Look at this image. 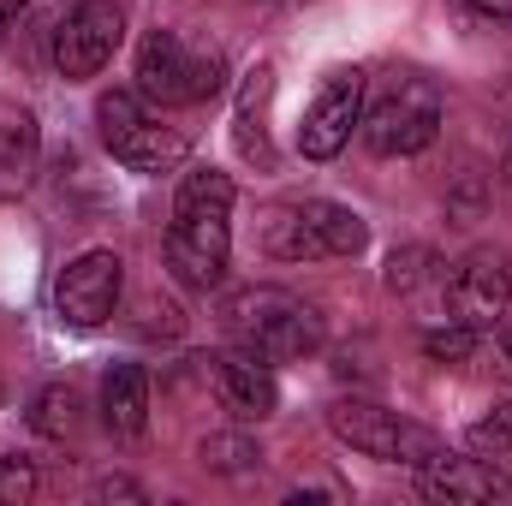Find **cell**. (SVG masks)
<instances>
[{"mask_svg":"<svg viewBox=\"0 0 512 506\" xmlns=\"http://www.w3.org/2000/svg\"><path fill=\"white\" fill-rule=\"evenodd\" d=\"M256 459H262V453H256L245 435H209V441H203V465H209V471H245Z\"/></svg>","mask_w":512,"mask_h":506,"instance_id":"obj_20","label":"cell"},{"mask_svg":"<svg viewBox=\"0 0 512 506\" xmlns=\"http://www.w3.org/2000/svg\"><path fill=\"white\" fill-rule=\"evenodd\" d=\"M471 12H483V18H512V0H465Z\"/></svg>","mask_w":512,"mask_h":506,"instance_id":"obj_25","label":"cell"},{"mask_svg":"<svg viewBox=\"0 0 512 506\" xmlns=\"http://www.w3.org/2000/svg\"><path fill=\"white\" fill-rule=\"evenodd\" d=\"M102 423L114 435H126V441H137L149 429V376H143V364H114L102 376Z\"/></svg>","mask_w":512,"mask_h":506,"instance_id":"obj_15","label":"cell"},{"mask_svg":"<svg viewBox=\"0 0 512 506\" xmlns=\"http://www.w3.org/2000/svg\"><path fill=\"white\" fill-rule=\"evenodd\" d=\"M358 126H364V72L346 66V72H328V84L316 90V102L298 126V149L310 161H334Z\"/></svg>","mask_w":512,"mask_h":506,"instance_id":"obj_10","label":"cell"},{"mask_svg":"<svg viewBox=\"0 0 512 506\" xmlns=\"http://www.w3.org/2000/svg\"><path fill=\"white\" fill-rule=\"evenodd\" d=\"M417 489L423 501H507L512 477L495 459H453V453H435L417 465Z\"/></svg>","mask_w":512,"mask_h":506,"instance_id":"obj_12","label":"cell"},{"mask_svg":"<svg viewBox=\"0 0 512 506\" xmlns=\"http://www.w3.org/2000/svg\"><path fill=\"white\" fill-rule=\"evenodd\" d=\"M429 262H435V256L423 251V245L393 251V262H387V286H393V292H417V286L429 280Z\"/></svg>","mask_w":512,"mask_h":506,"instance_id":"obj_21","label":"cell"},{"mask_svg":"<svg viewBox=\"0 0 512 506\" xmlns=\"http://www.w3.org/2000/svg\"><path fill=\"white\" fill-rule=\"evenodd\" d=\"M370 245V227L358 209L328 203V197H304V203H280L262 221V251L274 262H322V256H358Z\"/></svg>","mask_w":512,"mask_h":506,"instance_id":"obj_3","label":"cell"},{"mask_svg":"<svg viewBox=\"0 0 512 506\" xmlns=\"http://www.w3.org/2000/svg\"><path fill=\"white\" fill-rule=\"evenodd\" d=\"M227 60L215 48H191L173 30H149L137 48V96L155 108H197L221 90Z\"/></svg>","mask_w":512,"mask_h":506,"instance_id":"obj_4","label":"cell"},{"mask_svg":"<svg viewBox=\"0 0 512 506\" xmlns=\"http://www.w3.org/2000/svg\"><path fill=\"white\" fill-rule=\"evenodd\" d=\"M465 447L477 453V459H512V405H495L483 423H471V435H465Z\"/></svg>","mask_w":512,"mask_h":506,"instance_id":"obj_18","label":"cell"},{"mask_svg":"<svg viewBox=\"0 0 512 506\" xmlns=\"http://www.w3.org/2000/svg\"><path fill=\"white\" fill-rule=\"evenodd\" d=\"M423 352H429L435 364H465V358L477 352V328H465V322H453V316H447V328L423 334Z\"/></svg>","mask_w":512,"mask_h":506,"instance_id":"obj_19","label":"cell"},{"mask_svg":"<svg viewBox=\"0 0 512 506\" xmlns=\"http://www.w3.org/2000/svg\"><path fill=\"white\" fill-rule=\"evenodd\" d=\"M227 328H233V340L239 346H251L262 352L268 364H280V358H310V352H322V310L316 304H304L298 292H286V286H245V292H233L227 298Z\"/></svg>","mask_w":512,"mask_h":506,"instance_id":"obj_2","label":"cell"},{"mask_svg":"<svg viewBox=\"0 0 512 506\" xmlns=\"http://www.w3.org/2000/svg\"><path fill=\"white\" fill-rule=\"evenodd\" d=\"M233 256V173L221 167H191L173 197V227H167V268L209 292L221 286Z\"/></svg>","mask_w":512,"mask_h":506,"instance_id":"obj_1","label":"cell"},{"mask_svg":"<svg viewBox=\"0 0 512 506\" xmlns=\"http://www.w3.org/2000/svg\"><path fill=\"white\" fill-rule=\"evenodd\" d=\"M441 114H447L441 90L429 78H417V72H399L376 90V102L364 108L358 131H364V143L376 155H423L441 137Z\"/></svg>","mask_w":512,"mask_h":506,"instance_id":"obj_5","label":"cell"},{"mask_svg":"<svg viewBox=\"0 0 512 506\" xmlns=\"http://www.w3.org/2000/svg\"><path fill=\"white\" fill-rule=\"evenodd\" d=\"M96 495H102V501H114V495H126V501H143V489H137V483H126V477H108Z\"/></svg>","mask_w":512,"mask_h":506,"instance_id":"obj_23","label":"cell"},{"mask_svg":"<svg viewBox=\"0 0 512 506\" xmlns=\"http://www.w3.org/2000/svg\"><path fill=\"white\" fill-rule=\"evenodd\" d=\"M507 298H512V268L501 251H471L459 268H453V280H447V310H453V322H465V328H495L501 316H507Z\"/></svg>","mask_w":512,"mask_h":506,"instance_id":"obj_11","label":"cell"},{"mask_svg":"<svg viewBox=\"0 0 512 506\" xmlns=\"http://www.w3.org/2000/svg\"><path fill=\"white\" fill-rule=\"evenodd\" d=\"M120 292H126V262H120V251H84L60 268L54 310H60L66 328H102L120 310Z\"/></svg>","mask_w":512,"mask_h":506,"instance_id":"obj_9","label":"cell"},{"mask_svg":"<svg viewBox=\"0 0 512 506\" xmlns=\"http://www.w3.org/2000/svg\"><path fill=\"white\" fill-rule=\"evenodd\" d=\"M78 411H84L78 387H72V381H54V387H42V393L30 399V429H36L42 441H66V435H78Z\"/></svg>","mask_w":512,"mask_h":506,"instance_id":"obj_17","label":"cell"},{"mask_svg":"<svg viewBox=\"0 0 512 506\" xmlns=\"http://www.w3.org/2000/svg\"><path fill=\"white\" fill-rule=\"evenodd\" d=\"M268 96H274V66H256L251 78H245L239 114H233V143H239V155L256 161V167H274V143H268V126H262Z\"/></svg>","mask_w":512,"mask_h":506,"instance_id":"obj_16","label":"cell"},{"mask_svg":"<svg viewBox=\"0 0 512 506\" xmlns=\"http://www.w3.org/2000/svg\"><path fill=\"white\" fill-rule=\"evenodd\" d=\"M215 387H221V405H227L233 417H245V423L274 417V405H280L274 364H268L262 352H251V346H233V352L215 364Z\"/></svg>","mask_w":512,"mask_h":506,"instance_id":"obj_13","label":"cell"},{"mask_svg":"<svg viewBox=\"0 0 512 506\" xmlns=\"http://www.w3.org/2000/svg\"><path fill=\"white\" fill-rule=\"evenodd\" d=\"M96 131L114 149V161H126L131 173H173L191 155V137L179 126H161L137 90H108L96 102Z\"/></svg>","mask_w":512,"mask_h":506,"instance_id":"obj_6","label":"cell"},{"mask_svg":"<svg viewBox=\"0 0 512 506\" xmlns=\"http://www.w3.org/2000/svg\"><path fill=\"white\" fill-rule=\"evenodd\" d=\"M24 6H30V0H0V48H6V36H12V24H18Z\"/></svg>","mask_w":512,"mask_h":506,"instance_id":"obj_24","label":"cell"},{"mask_svg":"<svg viewBox=\"0 0 512 506\" xmlns=\"http://www.w3.org/2000/svg\"><path fill=\"white\" fill-rule=\"evenodd\" d=\"M30 495H36V465L0 453V506H18V501H30Z\"/></svg>","mask_w":512,"mask_h":506,"instance_id":"obj_22","label":"cell"},{"mask_svg":"<svg viewBox=\"0 0 512 506\" xmlns=\"http://www.w3.org/2000/svg\"><path fill=\"white\" fill-rule=\"evenodd\" d=\"M328 429H334L352 453L382 459V465H411V471H417L423 459L441 453V441H435L423 423L387 411L376 399H340V405H328Z\"/></svg>","mask_w":512,"mask_h":506,"instance_id":"obj_7","label":"cell"},{"mask_svg":"<svg viewBox=\"0 0 512 506\" xmlns=\"http://www.w3.org/2000/svg\"><path fill=\"white\" fill-rule=\"evenodd\" d=\"M42 167V131L24 108H0V203H18Z\"/></svg>","mask_w":512,"mask_h":506,"instance_id":"obj_14","label":"cell"},{"mask_svg":"<svg viewBox=\"0 0 512 506\" xmlns=\"http://www.w3.org/2000/svg\"><path fill=\"white\" fill-rule=\"evenodd\" d=\"M120 36H126L120 0H78V6L54 24V72L72 78V84H78V78H96V72L114 60Z\"/></svg>","mask_w":512,"mask_h":506,"instance_id":"obj_8","label":"cell"},{"mask_svg":"<svg viewBox=\"0 0 512 506\" xmlns=\"http://www.w3.org/2000/svg\"><path fill=\"white\" fill-rule=\"evenodd\" d=\"M501 352H507V364H512V322L501 328Z\"/></svg>","mask_w":512,"mask_h":506,"instance_id":"obj_26","label":"cell"}]
</instances>
